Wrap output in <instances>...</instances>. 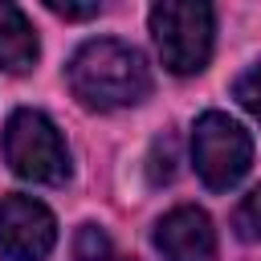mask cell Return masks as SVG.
Returning a JSON list of instances; mask_svg holds the SVG:
<instances>
[{
    "mask_svg": "<svg viewBox=\"0 0 261 261\" xmlns=\"http://www.w3.org/2000/svg\"><path fill=\"white\" fill-rule=\"evenodd\" d=\"M155 245L167 261H216V232L204 208H171L155 224Z\"/></svg>",
    "mask_w": 261,
    "mask_h": 261,
    "instance_id": "cell-6",
    "label": "cell"
},
{
    "mask_svg": "<svg viewBox=\"0 0 261 261\" xmlns=\"http://www.w3.org/2000/svg\"><path fill=\"white\" fill-rule=\"evenodd\" d=\"M147 175H151V184H167V179L175 175V135H159V139L151 143Z\"/></svg>",
    "mask_w": 261,
    "mask_h": 261,
    "instance_id": "cell-10",
    "label": "cell"
},
{
    "mask_svg": "<svg viewBox=\"0 0 261 261\" xmlns=\"http://www.w3.org/2000/svg\"><path fill=\"white\" fill-rule=\"evenodd\" d=\"M73 261H135V257H122L98 224H82L73 237Z\"/></svg>",
    "mask_w": 261,
    "mask_h": 261,
    "instance_id": "cell-8",
    "label": "cell"
},
{
    "mask_svg": "<svg viewBox=\"0 0 261 261\" xmlns=\"http://www.w3.org/2000/svg\"><path fill=\"white\" fill-rule=\"evenodd\" d=\"M57 245L53 212L33 196H4L0 200V253L8 261H45Z\"/></svg>",
    "mask_w": 261,
    "mask_h": 261,
    "instance_id": "cell-5",
    "label": "cell"
},
{
    "mask_svg": "<svg viewBox=\"0 0 261 261\" xmlns=\"http://www.w3.org/2000/svg\"><path fill=\"white\" fill-rule=\"evenodd\" d=\"M232 228H237L241 241L261 245V188H253V192L237 204V212H232Z\"/></svg>",
    "mask_w": 261,
    "mask_h": 261,
    "instance_id": "cell-9",
    "label": "cell"
},
{
    "mask_svg": "<svg viewBox=\"0 0 261 261\" xmlns=\"http://www.w3.org/2000/svg\"><path fill=\"white\" fill-rule=\"evenodd\" d=\"M232 98H237L253 118H261V61H257V65H249V69L232 82Z\"/></svg>",
    "mask_w": 261,
    "mask_h": 261,
    "instance_id": "cell-11",
    "label": "cell"
},
{
    "mask_svg": "<svg viewBox=\"0 0 261 261\" xmlns=\"http://www.w3.org/2000/svg\"><path fill=\"white\" fill-rule=\"evenodd\" d=\"M192 163L212 192H228L253 163V139L237 118L208 110L192 126Z\"/></svg>",
    "mask_w": 261,
    "mask_h": 261,
    "instance_id": "cell-4",
    "label": "cell"
},
{
    "mask_svg": "<svg viewBox=\"0 0 261 261\" xmlns=\"http://www.w3.org/2000/svg\"><path fill=\"white\" fill-rule=\"evenodd\" d=\"M33 61H37V33H33L29 16L16 4L0 0V69L29 73Z\"/></svg>",
    "mask_w": 261,
    "mask_h": 261,
    "instance_id": "cell-7",
    "label": "cell"
},
{
    "mask_svg": "<svg viewBox=\"0 0 261 261\" xmlns=\"http://www.w3.org/2000/svg\"><path fill=\"white\" fill-rule=\"evenodd\" d=\"M69 90L90 110H122L151 94V69L139 49L98 37L69 57Z\"/></svg>",
    "mask_w": 261,
    "mask_h": 261,
    "instance_id": "cell-1",
    "label": "cell"
},
{
    "mask_svg": "<svg viewBox=\"0 0 261 261\" xmlns=\"http://www.w3.org/2000/svg\"><path fill=\"white\" fill-rule=\"evenodd\" d=\"M4 159L20 179L33 184H65L69 179V151L57 126L41 110H16L4 126Z\"/></svg>",
    "mask_w": 261,
    "mask_h": 261,
    "instance_id": "cell-3",
    "label": "cell"
},
{
    "mask_svg": "<svg viewBox=\"0 0 261 261\" xmlns=\"http://www.w3.org/2000/svg\"><path fill=\"white\" fill-rule=\"evenodd\" d=\"M151 37L171 73H200L212 57V8L200 0H163L151 8Z\"/></svg>",
    "mask_w": 261,
    "mask_h": 261,
    "instance_id": "cell-2",
    "label": "cell"
},
{
    "mask_svg": "<svg viewBox=\"0 0 261 261\" xmlns=\"http://www.w3.org/2000/svg\"><path fill=\"white\" fill-rule=\"evenodd\" d=\"M45 8H49L53 16H65V20H90V16H98V12H102V4H98V0H90V4H69V0H45Z\"/></svg>",
    "mask_w": 261,
    "mask_h": 261,
    "instance_id": "cell-12",
    "label": "cell"
}]
</instances>
